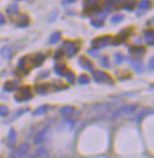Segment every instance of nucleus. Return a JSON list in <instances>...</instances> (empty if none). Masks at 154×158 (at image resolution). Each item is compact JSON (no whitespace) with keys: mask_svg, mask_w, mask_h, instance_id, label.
Instances as JSON below:
<instances>
[{"mask_svg":"<svg viewBox=\"0 0 154 158\" xmlns=\"http://www.w3.org/2000/svg\"><path fill=\"white\" fill-rule=\"evenodd\" d=\"M135 110H136V105H127V106H123L121 110H119L116 112L114 114V117L120 115V114H132Z\"/></svg>","mask_w":154,"mask_h":158,"instance_id":"nucleus-13","label":"nucleus"},{"mask_svg":"<svg viewBox=\"0 0 154 158\" xmlns=\"http://www.w3.org/2000/svg\"><path fill=\"white\" fill-rule=\"evenodd\" d=\"M61 37H62V35L59 31L54 32V33L50 36V38H49V44H50V45H54L56 43H58V42L61 40Z\"/></svg>","mask_w":154,"mask_h":158,"instance_id":"nucleus-21","label":"nucleus"},{"mask_svg":"<svg viewBox=\"0 0 154 158\" xmlns=\"http://www.w3.org/2000/svg\"><path fill=\"white\" fill-rule=\"evenodd\" d=\"M92 79L97 83H108V85L113 83L111 77L108 75L107 73H104V71H94L92 73Z\"/></svg>","mask_w":154,"mask_h":158,"instance_id":"nucleus-5","label":"nucleus"},{"mask_svg":"<svg viewBox=\"0 0 154 158\" xmlns=\"http://www.w3.org/2000/svg\"><path fill=\"white\" fill-rule=\"evenodd\" d=\"M18 12H19V7H18L15 4L8 5L7 7H6V13H7L8 16H11V17L17 16V15H18Z\"/></svg>","mask_w":154,"mask_h":158,"instance_id":"nucleus-22","label":"nucleus"},{"mask_svg":"<svg viewBox=\"0 0 154 158\" xmlns=\"http://www.w3.org/2000/svg\"><path fill=\"white\" fill-rule=\"evenodd\" d=\"M89 82H90V77H89L88 75L82 74V75L78 76V83H79V85H88Z\"/></svg>","mask_w":154,"mask_h":158,"instance_id":"nucleus-29","label":"nucleus"},{"mask_svg":"<svg viewBox=\"0 0 154 158\" xmlns=\"http://www.w3.org/2000/svg\"><path fill=\"white\" fill-rule=\"evenodd\" d=\"M8 114V108L5 105H0V117H6Z\"/></svg>","mask_w":154,"mask_h":158,"instance_id":"nucleus-34","label":"nucleus"},{"mask_svg":"<svg viewBox=\"0 0 154 158\" xmlns=\"http://www.w3.org/2000/svg\"><path fill=\"white\" fill-rule=\"evenodd\" d=\"M46 77H49V73L47 71H43L40 75L38 76V80H40V79H46Z\"/></svg>","mask_w":154,"mask_h":158,"instance_id":"nucleus-42","label":"nucleus"},{"mask_svg":"<svg viewBox=\"0 0 154 158\" xmlns=\"http://www.w3.org/2000/svg\"><path fill=\"white\" fill-rule=\"evenodd\" d=\"M128 51H129V54L131 55H134V56H142L145 52H146V49L142 47V45H132L129 49H128Z\"/></svg>","mask_w":154,"mask_h":158,"instance_id":"nucleus-11","label":"nucleus"},{"mask_svg":"<svg viewBox=\"0 0 154 158\" xmlns=\"http://www.w3.org/2000/svg\"><path fill=\"white\" fill-rule=\"evenodd\" d=\"M4 23H5V17L0 13V25H2Z\"/></svg>","mask_w":154,"mask_h":158,"instance_id":"nucleus-43","label":"nucleus"},{"mask_svg":"<svg viewBox=\"0 0 154 158\" xmlns=\"http://www.w3.org/2000/svg\"><path fill=\"white\" fill-rule=\"evenodd\" d=\"M151 1L149 0H140V2H139L138 5V17L140 16V15H142L144 12H146V11H148L149 8H151Z\"/></svg>","mask_w":154,"mask_h":158,"instance_id":"nucleus-12","label":"nucleus"},{"mask_svg":"<svg viewBox=\"0 0 154 158\" xmlns=\"http://www.w3.org/2000/svg\"><path fill=\"white\" fill-rule=\"evenodd\" d=\"M32 99V92L30 87H22L14 96V100L17 102H24V101H29Z\"/></svg>","mask_w":154,"mask_h":158,"instance_id":"nucleus-3","label":"nucleus"},{"mask_svg":"<svg viewBox=\"0 0 154 158\" xmlns=\"http://www.w3.org/2000/svg\"><path fill=\"white\" fill-rule=\"evenodd\" d=\"M114 61H115V63H116V64L122 63V61H123V56L121 55L120 52H117V54H115V55H114Z\"/></svg>","mask_w":154,"mask_h":158,"instance_id":"nucleus-37","label":"nucleus"},{"mask_svg":"<svg viewBox=\"0 0 154 158\" xmlns=\"http://www.w3.org/2000/svg\"><path fill=\"white\" fill-rule=\"evenodd\" d=\"M63 55H64V52H63V50L62 49H59V50H57L56 52H55L54 55V60L55 61H58L61 57H63Z\"/></svg>","mask_w":154,"mask_h":158,"instance_id":"nucleus-38","label":"nucleus"},{"mask_svg":"<svg viewBox=\"0 0 154 158\" xmlns=\"http://www.w3.org/2000/svg\"><path fill=\"white\" fill-rule=\"evenodd\" d=\"M100 65H102L103 68H109V67H110L108 56H101V58H100Z\"/></svg>","mask_w":154,"mask_h":158,"instance_id":"nucleus-33","label":"nucleus"},{"mask_svg":"<svg viewBox=\"0 0 154 158\" xmlns=\"http://www.w3.org/2000/svg\"><path fill=\"white\" fill-rule=\"evenodd\" d=\"M123 15H115V16H113L111 18H110V23L111 24H119L121 23L123 20Z\"/></svg>","mask_w":154,"mask_h":158,"instance_id":"nucleus-32","label":"nucleus"},{"mask_svg":"<svg viewBox=\"0 0 154 158\" xmlns=\"http://www.w3.org/2000/svg\"><path fill=\"white\" fill-rule=\"evenodd\" d=\"M64 76H65L68 83H74V82H75V74H74L72 71H65Z\"/></svg>","mask_w":154,"mask_h":158,"instance_id":"nucleus-31","label":"nucleus"},{"mask_svg":"<svg viewBox=\"0 0 154 158\" xmlns=\"http://www.w3.org/2000/svg\"><path fill=\"white\" fill-rule=\"evenodd\" d=\"M63 117H70V115H72L74 114V107H71V106H64V107H62L61 111H59Z\"/></svg>","mask_w":154,"mask_h":158,"instance_id":"nucleus-23","label":"nucleus"},{"mask_svg":"<svg viewBox=\"0 0 154 158\" xmlns=\"http://www.w3.org/2000/svg\"><path fill=\"white\" fill-rule=\"evenodd\" d=\"M135 6H136V0H127L124 2V5L122 6V8L126 10V11H128V12H132Z\"/></svg>","mask_w":154,"mask_h":158,"instance_id":"nucleus-24","label":"nucleus"},{"mask_svg":"<svg viewBox=\"0 0 154 158\" xmlns=\"http://www.w3.org/2000/svg\"><path fill=\"white\" fill-rule=\"evenodd\" d=\"M100 0H83V15L89 16L99 10Z\"/></svg>","mask_w":154,"mask_h":158,"instance_id":"nucleus-4","label":"nucleus"},{"mask_svg":"<svg viewBox=\"0 0 154 158\" xmlns=\"http://www.w3.org/2000/svg\"><path fill=\"white\" fill-rule=\"evenodd\" d=\"M17 1H20V0H17Z\"/></svg>","mask_w":154,"mask_h":158,"instance_id":"nucleus-44","label":"nucleus"},{"mask_svg":"<svg viewBox=\"0 0 154 158\" xmlns=\"http://www.w3.org/2000/svg\"><path fill=\"white\" fill-rule=\"evenodd\" d=\"M152 113V110L151 108H144L142 111H140V113L138 114V117H136V121H141V119L144 118V117H146L148 114H151Z\"/></svg>","mask_w":154,"mask_h":158,"instance_id":"nucleus-27","label":"nucleus"},{"mask_svg":"<svg viewBox=\"0 0 154 158\" xmlns=\"http://www.w3.org/2000/svg\"><path fill=\"white\" fill-rule=\"evenodd\" d=\"M29 151V144L27 143H23L18 149H17V156L18 157H24L25 156V153Z\"/></svg>","mask_w":154,"mask_h":158,"instance_id":"nucleus-19","label":"nucleus"},{"mask_svg":"<svg viewBox=\"0 0 154 158\" xmlns=\"http://www.w3.org/2000/svg\"><path fill=\"white\" fill-rule=\"evenodd\" d=\"M62 50L68 58H71L78 52L79 45L77 43H74V42H64L63 45H62Z\"/></svg>","mask_w":154,"mask_h":158,"instance_id":"nucleus-2","label":"nucleus"},{"mask_svg":"<svg viewBox=\"0 0 154 158\" xmlns=\"http://www.w3.org/2000/svg\"><path fill=\"white\" fill-rule=\"evenodd\" d=\"M46 56L42 52H38L36 55H29L22 57L18 61V69L22 70L24 74H27V71L32 69V68H37L40 67L42 64L44 63Z\"/></svg>","mask_w":154,"mask_h":158,"instance_id":"nucleus-1","label":"nucleus"},{"mask_svg":"<svg viewBox=\"0 0 154 158\" xmlns=\"http://www.w3.org/2000/svg\"><path fill=\"white\" fill-rule=\"evenodd\" d=\"M54 71L56 75L63 76L65 74V71H67V65H65V63H63V62H58V63L55 64Z\"/></svg>","mask_w":154,"mask_h":158,"instance_id":"nucleus-16","label":"nucleus"},{"mask_svg":"<svg viewBox=\"0 0 154 158\" xmlns=\"http://www.w3.org/2000/svg\"><path fill=\"white\" fill-rule=\"evenodd\" d=\"M49 110V106H40L38 107L36 111L33 112V115H36V117H39V115H43V114H45L46 112Z\"/></svg>","mask_w":154,"mask_h":158,"instance_id":"nucleus-26","label":"nucleus"},{"mask_svg":"<svg viewBox=\"0 0 154 158\" xmlns=\"http://www.w3.org/2000/svg\"><path fill=\"white\" fill-rule=\"evenodd\" d=\"M77 0H62V5H64V6H67V5H72V4H75Z\"/></svg>","mask_w":154,"mask_h":158,"instance_id":"nucleus-39","label":"nucleus"},{"mask_svg":"<svg viewBox=\"0 0 154 158\" xmlns=\"http://www.w3.org/2000/svg\"><path fill=\"white\" fill-rule=\"evenodd\" d=\"M45 133H46V128L42 130L38 135L34 137V139H33L34 144H40V143L43 142V140H44V137H45Z\"/></svg>","mask_w":154,"mask_h":158,"instance_id":"nucleus-25","label":"nucleus"},{"mask_svg":"<svg viewBox=\"0 0 154 158\" xmlns=\"http://www.w3.org/2000/svg\"><path fill=\"white\" fill-rule=\"evenodd\" d=\"M127 0H111V6L114 10H119V8L121 7L124 5V2H126Z\"/></svg>","mask_w":154,"mask_h":158,"instance_id":"nucleus-28","label":"nucleus"},{"mask_svg":"<svg viewBox=\"0 0 154 158\" xmlns=\"http://www.w3.org/2000/svg\"><path fill=\"white\" fill-rule=\"evenodd\" d=\"M90 24L94 27H102L104 25V18H101V17H94L91 20H90Z\"/></svg>","mask_w":154,"mask_h":158,"instance_id":"nucleus-20","label":"nucleus"},{"mask_svg":"<svg viewBox=\"0 0 154 158\" xmlns=\"http://www.w3.org/2000/svg\"><path fill=\"white\" fill-rule=\"evenodd\" d=\"M26 111H27V110H24V108H22V110H19V111L17 112V113H14V114H13V115H12V117L10 118V120H8V121H12V120H14L15 118L20 117V115H22V114H24V113H25Z\"/></svg>","mask_w":154,"mask_h":158,"instance_id":"nucleus-35","label":"nucleus"},{"mask_svg":"<svg viewBox=\"0 0 154 158\" xmlns=\"http://www.w3.org/2000/svg\"><path fill=\"white\" fill-rule=\"evenodd\" d=\"M129 33H131V29H123L121 32H119L113 40H110L113 45H119V44H122L123 42H126V40L129 37Z\"/></svg>","mask_w":154,"mask_h":158,"instance_id":"nucleus-7","label":"nucleus"},{"mask_svg":"<svg viewBox=\"0 0 154 158\" xmlns=\"http://www.w3.org/2000/svg\"><path fill=\"white\" fill-rule=\"evenodd\" d=\"M88 54L92 57H95V56H97V50H95V49H89L88 50Z\"/></svg>","mask_w":154,"mask_h":158,"instance_id":"nucleus-41","label":"nucleus"},{"mask_svg":"<svg viewBox=\"0 0 154 158\" xmlns=\"http://www.w3.org/2000/svg\"><path fill=\"white\" fill-rule=\"evenodd\" d=\"M111 37L110 36H102V37H97L91 42V47L95 50H100L102 48L107 47L108 44H110Z\"/></svg>","mask_w":154,"mask_h":158,"instance_id":"nucleus-6","label":"nucleus"},{"mask_svg":"<svg viewBox=\"0 0 154 158\" xmlns=\"http://www.w3.org/2000/svg\"><path fill=\"white\" fill-rule=\"evenodd\" d=\"M144 38H145V42H146L147 45L153 47L154 45V33L152 30H147V31L144 32Z\"/></svg>","mask_w":154,"mask_h":158,"instance_id":"nucleus-17","label":"nucleus"},{"mask_svg":"<svg viewBox=\"0 0 154 158\" xmlns=\"http://www.w3.org/2000/svg\"><path fill=\"white\" fill-rule=\"evenodd\" d=\"M12 54H13L12 47H4L1 50H0V55H1V57L6 58V60H10V58L12 57Z\"/></svg>","mask_w":154,"mask_h":158,"instance_id":"nucleus-18","label":"nucleus"},{"mask_svg":"<svg viewBox=\"0 0 154 158\" xmlns=\"http://www.w3.org/2000/svg\"><path fill=\"white\" fill-rule=\"evenodd\" d=\"M78 64H79V67L82 68V69H84V70H92V68H94V65H92L91 61H89L87 57H81L79 60H78Z\"/></svg>","mask_w":154,"mask_h":158,"instance_id":"nucleus-14","label":"nucleus"},{"mask_svg":"<svg viewBox=\"0 0 154 158\" xmlns=\"http://www.w3.org/2000/svg\"><path fill=\"white\" fill-rule=\"evenodd\" d=\"M154 58L153 57H151V58H149V63H148V67H147V68H148V70L149 71H153V68H154Z\"/></svg>","mask_w":154,"mask_h":158,"instance_id":"nucleus-40","label":"nucleus"},{"mask_svg":"<svg viewBox=\"0 0 154 158\" xmlns=\"http://www.w3.org/2000/svg\"><path fill=\"white\" fill-rule=\"evenodd\" d=\"M30 158H33V157H30Z\"/></svg>","mask_w":154,"mask_h":158,"instance_id":"nucleus-45","label":"nucleus"},{"mask_svg":"<svg viewBox=\"0 0 154 158\" xmlns=\"http://www.w3.org/2000/svg\"><path fill=\"white\" fill-rule=\"evenodd\" d=\"M129 64H131V67L135 70V73H138V74H141L142 71H144V64L142 62L138 60V58H133L131 57L129 58Z\"/></svg>","mask_w":154,"mask_h":158,"instance_id":"nucleus-8","label":"nucleus"},{"mask_svg":"<svg viewBox=\"0 0 154 158\" xmlns=\"http://www.w3.org/2000/svg\"><path fill=\"white\" fill-rule=\"evenodd\" d=\"M49 89H51V85H49V83H39V85L34 86V90L39 95L46 94L49 92Z\"/></svg>","mask_w":154,"mask_h":158,"instance_id":"nucleus-15","label":"nucleus"},{"mask_svg":"<svg viewBox=\"0 0 154 158\" xmlns=\"http://www.w3.org/2000/svg\"><path fill=\"white\" fill-rule=\"evenodd\" d=\"M19 85H20V82H19V81H17V80L6 81V82H5V85H4V90H5V92H7V93L14 92V90L18 89Z\"/></svg>","mask_w":154,"mask_h":158,"instance_id":"nucleus-9","label":"nucleus"},{"mask_svg":"<svg viewBox=\"0 0 154 158\" xmlns=\"http://www.w3.org/2000/svg\"><path fill=\"white\" fill-rule=\"evenodd\" d=\"M15 138H17V133H15V131L13 128H11L10 130V132H8L7 135V140L10 144H13L15 142Z\"/></svg>","mask_w":154,"mask_h":158,"instance_id":"nucleus-30","label":"nucleus"},{"mask_svg":"<svg viewBox=\"0 0 154 158\" xmlns=\"http://www.w3.org/2000/svg\"><path fill=\"white\" fill-rule=\"evenodd\" d=\"M57 16H58V11H57V10H54V11L50 13V17H49V22H50V23L55 22V20H56V18H57Z\"/></svg>","mask_w":154,"mask_h":158,"instance_id":"nucleus-36","label":"nucleus"},{"mask_svg":"<svg viewBox=\"0 0 154 158\" xmlns=\"http://www.w3.org/2000/svg\"><path fill=\"white\" fill-rule=\"evenodd\" d=\"M30 24V17L27 15H19L15 19V25L18 27H26Z\"/></svg>","mask_w":154,"mask_h":158,"instance_id":"nucleus-10","label":"nucleus"}]
</instances>
